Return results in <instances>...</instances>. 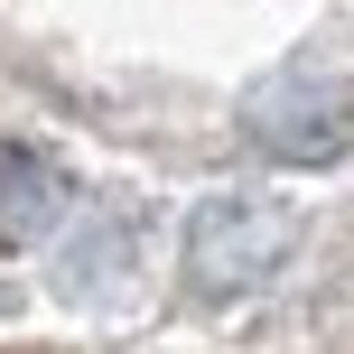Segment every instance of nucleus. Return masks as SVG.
I'll return each instance as SVG.
<instances>
[{"label": "nucleus", "mask_w": 354, "mask_h": 354, "mask_svg": "<svg viewBox=\"0 0 354 354\" xmlns=\"http://www.w3.org/2000/svg\"><path fill=\"white\" fill-rule=\"evenodd\" d=\"M299 252V214L280 196H205L187 214V243H177V270H187L196 308H233L252 289H270Z\"/></svg>", "instance_id": "f257e3e1"}, {"label": "nucleus", "mask_w": 354, "mask_h": 354, "mask_svg": "<svg viewBox=\"0 0 354 354\" xmlns=\"http://www.w3.org/2000/svg\"><path fill=\"white\" fill-rule=\"evenodd\" d=\"M243 122H252V140H261L270 159L317 168V159H336V149H354V84L289 66V75H270V84H252Z\"/></svg>", "instance_id": "f03ea898"}, {"label": "nucleus", "mask_w": 354, "mask_h": 354, "mask_svg": "<svg viewBox=\"0 0 354 354\" xmlns=\"http://www.w3.org/2000/svg\"><path fill=\"white\" fill-rule=\"evenodd\" d=\"M66 224V177L28 149H0V243H47Z\"/></svg>", "instance_id": "7ed1b4c3"}, {"label": "nucleus", "mask_w": 354, "mask_h": 354, "mask_svg": "<svg viewBox=\"0 0 354 354\" xmlns=\"http://www.w3.org/2000/svg\"><path fill=\"white\" fill-rule=\"evenodd\" d=\"M122 270H131V224L122 214H84L75 243L56 252V289H66V299H93V289H112Z\"/></svg>", "instance_id": "20e7f679"}]
</instances>
